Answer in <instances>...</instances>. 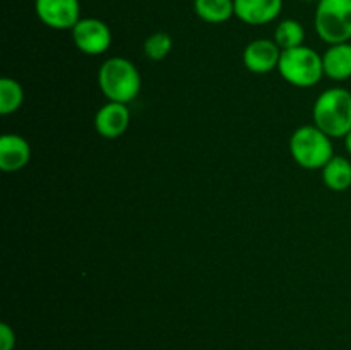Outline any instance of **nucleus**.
<instances>
[{"instance_id": "1", "label": "nucleus", "mask_w": 351, "mask_h": 350, "mask_svg": "<svg viewBox=\"0 0 351 350\" xmlns=\"http://www.w3.org/2000/svg\"><path fill=\"white\" fill-rule=\"evenodd\" d=\"M98 84L108 102L129 103L139 95L141 74L136 65L123 57H110L98 71Z\"/></svg>"}, {"instance_id": "2", "label": "nucleus", "mask_w": 351, "mask_h": 350, "mask_svg": "<svg viewBox=\"0 0 351 350\" xmlns=\"http://www.w3.org/2000/svg\"><path fill=\"white\" fill-rule=\"evenodd\" d=\"M314 126L329 137H345L351 130V93L345 88H329L315 100Z\"/></svg>"}, {"instance_id": "3", "label": "nucleus", "mask_w": 351, "mask_h": 350, "mask_svg": "<svg viewBox=\"0 0 351 350\" xmlns=\"http://www.w3.org/2000/svg\"><path fill=\"white\" fill-rule=\"evenodd\" d=\"M278 72L288 84L297 88H312L324 75L322 55L305 45L290 50H281Z\"/></svg>"}, {"instance_id": "4", "label": "nucleus", "mask_w": 351, "mask_h": 350, "mask_svg": "<svg viewBox=\"0 0 351 350\" xmlns=\"http://www.w3.org/2000/svg\"><path fill=\"white\" fill-rule=\"evenodd\" d=\"M290 153L293 160L307 170L322 168L332 156L331 137L317 126H302L291 134Z\"/></svg>"}, {"instance_id": "5", "label": "nucleus", "mask_w": 351, "mask_h": 350, "mask_svg": "<svg viewBox=\"0 0 351 350\" xmlns=\"http://www.w3.org/2000/svg\"><path fill=\"white\" fill-rule=\"evenodd\" d=\"M314 24L324 43H348L351 40V0H319Z\"/></svg>"}, {"instance_id": "6", "label": "nucleus", "mask_w": 351, "mask_h": 350, "mask_svg": "<svg viewBox=\"0 0 351 350\" xmlns=\"http://www.w3.org/2000/svg\"><path fill=\"white\" fill-rule=\"evenodd\" d=\"M71 31L75 48L86 55H101L112 45L110 26L96 17H81Z\"/></svg>"}, {"instance_id": "7", "label": "nucleus", "mask_w": 351, "mask_h": 350, "mask_svg": "<svg viewBox=\"0 0 351 350\" xmlns=\"http://www.w3.org/2000/svg\"><path fill=\"white\" fill-rule=\"evenodd\" d=\"M34 12L51 30H72L81 19L79 0H34Z\"/></svg>"}, {"instance_id": "8", "label": "nucleus", "mask_w": 351, "mask_h": 350, "mask_svg": "<svg viewBox=\"0 0 351 350\" xmlns=\"http://www.w3.org/2000/svg\"><path fill=\"white\" fill-rule=\"evenodd\" d=\"M281 57V48L274 40L259 38L250 41L245 47L242 55L243 65L254 74H267V72L278 69Z\"/></svg>"}, {"instance_id": "9", "label": "nucleus", "mask_w": 351, "mask_h": 350, "mask_svg": "<svg viewBox=\"0 0 351 350\" xmlns=\"http://www.w3.org/2000/svg\"><path fill=\"white\" fill-rule=\"evenodd\" d=\"M130 112L125 103L106 102L95 115V127L99 136L117 139L129 129Z\"/></svg>"}, {"instance_id": "10", "label": "nucleus", "mask_w": 351, "mask_h": 350, "mask_svg": "<svg viewBox=\"0 0 351 350\" xmlns=\"http://www.w3.org/2000/svg\"><path fill=\"white\" fill-rule=\"evenodd\" d=\"M235 17L250 26H263L276 19L283 10V0H233Z\"/></svg>"}, {"instance_id": "11", "label": "nucleus", "mask_w": 351, "mask_h": 350, "mask_svg": "<svg viewBox=\"0 0 351 350\" xmlns=\"http://www.w3.org/2000/svg\"><path fill=\"white\" fill-rule=\"evenodd\" d=\"M31 160V146L19 134H3L0 137V168L3 172H17Z\"/></svg>"}, {"instance_id": "12", "label": "nucleus", "mask_w": 351, "mask_h": 350, "mask_svg": "<svg viewBox=\"0 0 351 350\" xmlns=\"http://www.w3.org/2000/svg\"><path fill=\"white\" fill-rule=\"evenodd\" d=\"M324 75L332 81H346L351 78V45H329L322 55Z\"/></svg>"}, {"instance_id": "13", "label": "nucleus", "mask_w": 351, "mask_h": 350, "mask_svg": "<svg viewBox=\"0 0 351 350\" xmlns=\"http://www.w3.org/2000/svg\"><path fill=\"white\" fill-rule=\"evenodd\" d=\"M322 180L326 187L335 192H343L351 187V161L343 156H332L322 167Z\"/></svg>"}, {"instance_id": "14", "label": "nucleus", "mask_w": 351, "mask_h": 350, "mask_svg": "<svg viewBox=\"0 0 351 350\" xmlns=\"http://www.w3.org/2000/svg\"><path fill=\"white\" fill-rule=\"evenodd\" d=\"M194 10L204 23L221 24L235 16V3L233 0H194Z\"/></svg>"}, {"instance_id": "15", "label": "nucleus", "mask_w": 351, "mask_h": 350, "mask_svg": "<svg viewBox=\"0 0 351 350\" xmlns=\"http://www.w3.org/2000/svg\"><path fill=\"white\" fill-rule=\"evenodd\" d=\"M305 30L297 19H283L274 30V41L281 50H290L304 45Z\"/></svg>"}, {"instance_id": "16", "label": "nucleus", "mask_w": 351, "mask_h": 350, "mask_svg": "<svg viewBox=\"0 0 351 350\" xmlns=\"http://www.w3.org/2000/svg\"><path fill=\"white\" fill-rule=\"evenodd\" d=\"M24 102L23 86L10 78L0 79V113L10 115L17 112Z\"/></svg>"}, {"instance_id": "17", "label": "nucleus", "mask_w": 351, "mask_h": 350, "mask_svg": "<svg viewBox=\"0 0 351 350\" xmlns=\"http://www.w3.org/2000/svg\"><path fill=\"white\" fill-rule=\"evenodd\" d=\"M171 48H173V40L165 31L153 33L144 41V55L149 60H163V58H167L170 55Z\"/></svg>"}, {"instance_id": "18", "label": "nucleus", "mask_w": 351, "mask_h": 350, "mask_svg": "<svg viewBox=\"0 0 351 350\" xmlns=\"http://www.w3.org/2000/svg\"><path fill=\"white\" fill-rule=\"evenodd\" d=\"M16 347V333L7 323L0 325V350H14Z\"/></svg>"}, {"instance_id": "19", "label": "nucleus", "mask_w": 351, "mask_h": 350, "mask_svg": "<svg viewBox=\"0 0 351 350\" xmlns=\"http://www.w3.org/2000/svg\"><path fill=\"white\" fill-rule=\"evenodd\" d=\"M345 146H346V151L351 154V130L345 136Z\"/></svg>"}, {"instance_id": "20", "label": "nucleus", "mask_w": 351, "mask_h": 350, "mask_svg": "<svg viewBox=\"0 0 351 350\" xmlns=\"http://www.w3.org/2000/svg\"><path fill=\"white\" fill-rule=\"evenodd\" d=\"M300 2H319V0H300Z\"/></svg>"}, {"instance_id": "21", "label": "nucleus", "mask_w": 351, "mask_h": 350, "mask_svg": "<svg viewBox=\"0 0 351 350\" xmlns=\"http://www.w3.org/2000/svg\"><path fill=\"white\" fill-rule=\"evenodd\" d=\"M348 43H350V45H351V40H350V41H348Z\"/></svg>"}]
</instances>
